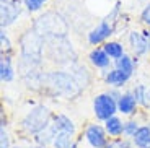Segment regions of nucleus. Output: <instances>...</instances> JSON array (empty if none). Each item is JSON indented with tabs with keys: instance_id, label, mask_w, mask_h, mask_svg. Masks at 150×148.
<instances>
[{
	"instance_id": "nucleus-1",
	"label": "nucleus",
	"mask_w": 150,
	"mask_h": 148,
	"mask_svg": "<svg viewBox=\"0 0 150 148\" xmlns=\"http://www.w3.org/2000/svg\"><path fill=\"white\" fill-rule=\"evenodd\" d=\"M80 88L82 86L77 83L72 73L62 70L42 73V90L54 96H65L67 99H72L80 93Z\"/></svg>"
},
{
	"instance_id": "nucleus-2",
	"label": "nucleus",
	"mask_w": 150,
	"mask_h": 148,
	"mask_svg": "<svg viewBox=\"0 0 150 148\" xmlns=\"http://www.w3.org/2000/svg\"><path fill=\"white\" fill-rule=\"evenodd\" d=\"M52 111L44 104H36L31 107L26 114L23 116L21 122H20V129L26 135H38L44 129H47L52 122Z\"/></svg>"
},
{
	"instance_id": "nucleus-3",
	"label": "nucleus",
	"mask_w": 150,
	"mask_h": 148,
	"mask_svg": "<svg viewBox=\"0 0 150 148\" xmlns=\"http://www.w3.org/2000/svg\"><path fill=\"white\" fill-rule=\"evenodd\" d=\"M46 39L42 34H39L36 30H30L21 36L20 39V51H21V62L28 65H38L42 59Z\"/></svg>"
},
{
	"instance_id": "nucleus-4",
	"label": "nucleus",
	"mask_w": 150,
	"mask_h": 148,
	"mask_svg": "<svg viewBox=\"0 0 150 148\" xmlns=\"http://www.w3.org/2000/svg\"><path fill=\"white\" fill-rule=\"evenodd\" d=\"M116 114H119L117 112V99H114L108 91H103L93 98V116L98 122H105L106 119Z\"/></svg>"
},
{
	"instance_id": "nucleus-5",
	"label": "nucleus",
	"mask_w": 150,
	"mask_h": 148,
	"mask_svg": "<svg viewBox=\"0 0 150 148\" xmlns=\"http://www.w3.org/2000/svg\"><path fill=\"white\" fill-rule=\"evenodd\" d=\"M83 138H85V142L88 143L90 148H103L111 140L105 129V125H103V122L101 124H98V122L88 124L85 127V130H83Z\"/></svg>"
},
{
	"instance_id": "nucleus-6",
	"label": "nucleus",
	"mask_w": 150,
	"mask_h": 148,
	"mask_svg": "<svg viewBox=\"0 0 150 148\" xmlns=\"http://www.w3.org/2000/svg\"><path fill=\"white\" fill-rule=\"evenodd\" d=\"M114 34V23L109 20H103L100 21L95 28H91L86 34V41L88 44L96 47V46H103L106 41H109V37Z\"/></svg>"
},
{
	"instance_id": "nucleus-7",
	"label": "nucleus",
	"mask_w": 150,
	"mask_h": 148,
	"mask_svg": "<svg viewBox=\"0 0 150 148\" xmlns=\"http://www.w3.org/2000/svg\"><path fill=\"white\" fill-rule=\"evenodd\" d=\"M0 7V18H2V28H8L18 20L21 15L23 0H2Z\"/></svg>"
},
{
	"instance_id": "nucleus-8",
	"label": "nucleus",
	"mask_w": 150,
	"mask_h": 148,
	"mask_svg": "<svg viewBox=\"0 0 150 148\" xmlns=\"http://www.w3.org/2000/svg\"><path fill=\"white\" fill-rule=\"evenodd\" d=\"M127 42H129V47L132 51V56L144 57L147 54H150V42H149L147 34L144 33V30L142 31L132 30L127 34Z\"/></svg>"
},
{
	"instance_id": "nucleus-9",
	"label": "nucleus",
	"mask_w": 150,
	"mask_h": 148,
	"mask_svg": "<svg viewBox=\"0 0 150 148\" xmlns=\"http://www.w3.org/2000/svg\"><path fill=\"white\" fill-rule=\"evenodd\" d=\"M139 101L135 98V94L132 93V90H127V91H122L121 98L117 99V112L121 116H126V117H132L139 112Z\"/></svg>"
},
{
	"instance_id": "nucleus-10",
	"label": "nucleus",
	"mask_w": 150,
	"mask_h": 148,
	"mask_svg": "<svg viewBox=\"0 0 150 148\" xmlns=\"http://www.w3.org/2000/svg\"><path fill=\"white\" fill-rule=\"evenodd\" d=\"M131 78H132L131 75H127L126 72L116 68L114 65H112L111 68L103 72V82H105V85L108 86V88H121L122 90L124 86L129 83Z\"/></svg>"
},
{
	"instance_id": "nucleus-11",
	"label": "nucleus",
	"mask_w": 150,
	"mask_h": 148,
	"mask_svg": "<svg viewBox=\"0 0 150 148\" xmlns=\"http://www.w3.org/2000/svg\"><path fill=\"white\" fill-rule=\"evenodd\" d=\"M88 62H90L96 70H101V72L108 70V68H111V67L114 65V60L106 54L103 46H96V47L91 49L90 54H88Z\"/></svg>"
},
{
	"instance_id": "nucleus-12",
	"label": "nucleus",
	"mask_w": 150,
	"mask_h": 148,
	"mask_svg": "<svg viewBox=\"0 0 150 148\" xmlns=\"http://www.w3.org/2000/svg\"><path fill=\"white\" fill-rule=\"evenodd\" d=\"M52 127L56 129L57 133H69V135H74L77 133V125H75V122L72 121L69 116L65 114H54L52 116Z\"/></svg>"
},
{
	"instance_id": "nucleus-13",
	"label": "nucleus",
	"mask_w": 150,
	"mask_h": 148,
	"mask_svg": "<svg viewBox=\"0 0 150 148\" xmlns=\"http://www.w3.org/2000/svg\"><path fill=\"white\" fill-rule=\"evenodd\" d=\"M16 78V68L13 65V56L2 54L0 59V80L2 83H11Z\"/></svg>"
},
{
	"instance_id": "nucleus-14",
	"label": "nucleus",
	"mask_w": 150,
	"mask_h": 148,
	"mask_svg": "<svg viewBox=\"0 0 150 148\" xmlns=\"http://www.w3.org/2000/svg\"><path fill=\"white\" fill-rule=\"evenodd\" d=\"M103 125H105V129H106V132H108V135H109L111 140L112 138L122 137V133H124V121H122V117H121L119 114L106 119L105 122H103Z\"/></svg>"
},
{
	"instance_id": "nucleus-15",
	"label": "nucleus",
	"mask_w": 150,
	"mask_h": 148,
	"mask_svg": "<svg viewBox=\"0 0 150 148\" xmlns=\"http://www.w3.org/2000/svg\"><path fill=\"white\" fill-rule=\"evenodd\" d=\"M137 65H139V59L135 56H131V54H124L122 57L114 60V67L119 68V70H122V72H126V73L131 75V77L135 73Z\"/></svg>"
},
{
	"instance_id": "nucleus-16",
	"label": "nucleus",
	"mask_w": 150,
	"mask_h": 148,
	"mask_svg": "<svg viewBox=\"0 0 150 148\" xmlns=\"http://www.w3.org/2000/svg\"><path fill=\"white\" fill-rule=\"evenodd\" d=\"M131 140L134 148H150V124H142Z\"/></svg>"
},
{
	"instance_id": "nucleus-17",
	"label": "nucleus",
	"mask_w": 150,
	"mask_h": 148,
	"mask_svg": "<svg viewBox=\"0 0 150 148\" xmlns=\"http://www.w3.org/2000/svg\"><path fill=\"white\" fill-rule=\"evenodd\" d=\"M103 49H105L106 54H108L112 60L119 59V57H122L124 54H126V47H124V44L119 41H111V39H109V41H106L105 44H103Z\"/></svg>"
},
{
	"instance_id": "nucleus-18",
	"label": "nucleus",
	"mask_w": 150,
	"mask_h": 148,
	"mask_svg": "<svg viewBox=\"0 0 150 148\" xmlns=\"http://www.w3.org/2000/svg\"><path fill=\"white\" fill-rule=\"evenodd\" d=\"M57 132L56 129L52 127V124L47 127V129H44L42 132H39L38 135H34V142H36V145H44V147H52L54 143V138H56Z\"/></svg>"
},
{
	"instance_id": "nucleus-19",
	"label": "nucleus",
	"mask_w": 150,
	"mask_h": 148,
	"mask_svg": "<svg viewBox=\"0 0 150 148\" xmlns=\"http://www.w3.org/2000/svg\"><path fill=\"white\" fill-rule=\"evenodd\" d=\"M52 148H79V145L75 142L74 135H69V133H57L56 138H54Z\"/></svg>"
},
{
	"instance_id": "nucleus-20",
	"label": "nucleus",
	"mask_w": 150,
	"mask_h": 148,
	"mask_svg": "<svg viewBox=\"0 0 150 148\" xmlns=\"http://www.w3.org/2000/svg\"><path fill=\"white\" fill-rule=\"evenodd\" d=\"M140 125H142V124H140L137 119H132V117L126 119V121H124V133H122V137L132 138L135 135V132L140 129Z\"/></svg>"
},
{
	"instance_id": "nucleus-21",
	"label": "nucleus",
	"mask_w": 150,
	"mask_h": 148,
	"mask_svg": "<svg viewBox=\"0 0 150 148\" xmlns=\"http://www.w3.org/2000/svg\"><path fill=\"white\" fill-rule=\"evenodd\" d=\"M0 44H2V54L13 56V42L8 36L7 28H2V31H0Z\"/></svg>"
},
{
	"instance_id": "nucleus-22",
	"label": "nucleus",
	"mask_w": 150,
	"mask_h": 148,
	"mask_svg": "<svg viewBox=\"0 0 150 148\" xmlns=\"http://www.w3.org/2000/svg\"><path fill=\"white\" fill-rule=\"evenodd\" d=\"M49 0H23V7L26 8L30 13H36L39 11Z\"/></svg>"
},
{
	"instance_id": "nucleus-23",
	"label": "nucleus",
	"mask_w": 150,
	"mask_h": 148,
	"mask_svg": "<svg viewBox=\"0 0 150 148\" xmlns=\"http://www.w3.org/2000/svg\"><path fill=\"white\" fill-rule=\"evenodd\" d=\"M147 88H149V86H147V85H142V83H139V85H135L134 88H132V93L135 94V98H137V101H139L140 107L144 106V101H145Z\"/></svg>"
},
{
	"instance_id": "nucleus-24",
	"label": "nucleus",
	"mask_w": 150,
	"mask_h": 148,
	"mask_svg": "<svg viewBox=\"0 0 150 148\" xmlns=\"http://www.w3.org/2000/svg\"><path fill=\"white\" fill-rule=\"evenodd\" d=\"M0 148H13L10 142V133L7 132V127L0 125Z\"/></svg>"
},
{
	"instance_id": "nucleus-25",
	"label": "nucleus",
	"mask_w": 150,
	"mask_h": 148,
	"mask_svg": "<svg viewBox=\"0 0 150 148\" xmlns=\"http://www.w3.org/2000/svg\"><path fill=\"white\" fill-rule=\"evenodd\" d=\"M140 23H142L145 28H150V4L144 7V10L140 11Z\"/></svg>"
},
{
	"instance_id": "nucleus-26",
	"label": "nucleus",
	"mask_w": 150,
	"mask_h": 148,
	"mask_svg": "<svg viewBox=\"0 0 150 148\" xmlns=\"http://www.w3.org/2000/svg\"><path fill=\"white\" fill-rule=\"evenodd\" d=\"M144 109L150 111V88H147V94H145V101H144Z\"/></svg>"
},
{
	"instance_id": "nucleus-27",
	"label": "nucleus",
	"mask_w": 150,
	"mask_h": 148,
	"mask_svg": "<svg viewBox=\"0 0 150 148\" xmlns=\"http://www.w3.org/2000/svg\"><path fill=\"white\" fill-rule=\"evenodd\" d=\"M34 148H52V147H44V145H36Z\"/></svg>"
},
{
	"instance_id": "nucleus-28",
	"label": "nucleus",
	"mask_w": 150,
	"mask_h": 148,
	"mask_svg": "<svg viewBox=\"0 0 150 148\" xmlns=\"http://www.w3.org/2000/svg\"><path fill=\"white\" fill-rule=\"evenodd\" d=\"M13 148H23V147H13ZM30 148H34V147H30Z\"/></svg>"
}]
</instances>
